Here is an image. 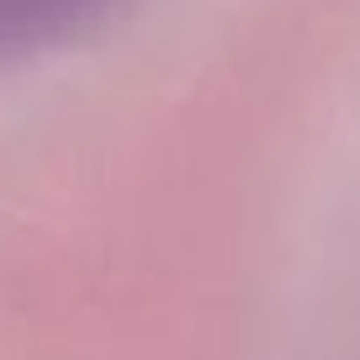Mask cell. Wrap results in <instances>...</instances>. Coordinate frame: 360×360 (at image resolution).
<instances>
[{"label":"cell","mask_w":360,"mask_h":360,"mask_svg":"<svg viewBox=\"0 0 360 360\" xmlns=\"http://www.w3.org/2000/svg\"><path fill=\"white\" fill-rule=\"evenodd\" d=\"M122 6L127 0H0V64L64 53L112 27Z\"/></svg>","instance_id":"1"}]
</instances>
